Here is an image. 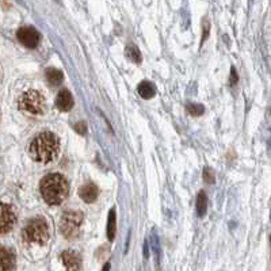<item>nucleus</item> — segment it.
<instances>
[{"instance_id": "1", "label": "nucleus", "mask_w": 271, "mask_h": 271, "mask_svg": "<svg viewBox=\"0 0 271 271\" xmlns=\"http://www.w3.org/2000/svg\"><path fill=\"white\" fill-rule=\"evenodd\" d=\"M59 137L52 132H42L30 144V156L40 163H49L59 154Z\"/></svg>"}, {"instance_id": "2", "label": "nucleus", "mask_w": 271, "mask_h": 271, "mask_svg": "<svg viewBox=\"0 0 271 271\" xmlns=\"http://www.w3.org/2000/svg\"><path fill=\"white\" fill-rule=\"evenodd\" d=\"M69 191L68 181L61 174H49L41 181V194L49 205H59Z\"/></svg>"}, {"instance_id": "3", "label": "nucleus", "mask_w": 271, "mask_h": 271, "mask_svg": "<svg viewBox=\"0 0 271 271\" xmlns=\"http://www.w3.org/2000/svg\"><path fill=\"white\" fill-rule=\"evenodd\" d=\"M24 242L30 244H44L49 239V228L47 223L41 217L33 218L26 224L22 232Z\"/></svg>"}, {"instance_id": "4", "label": "nucleus", "mask_w": 271, "mask_h": 271, "mask_svg": "<svg viewBox=\"0 0 271 271\" xmlns=\"http://www.w3.org/2000/svg\"><path fill=\"white\" fill-rule=\"evenodd\" d=\"M18 105L21 110H24L30 114H42L46 109L44 95L37 90H29L23 92L19 98Z\"/></svg>"}, {"instance_id": "5", "label": "nucleus", "mask_w": 271, "mask_h": 271, "mask_svg": "<svg viewBox=\"0 0 271 271\" xmlns=\"http://www.w3.org/2000/svg\"><path fill=\"white\" fill-rule=\"evenodd\" d=\"M83 223V214L76 210H68L63 214L61 221H60V230L64 237L67 239H75L80 228H82Z\"/></svg>"}, {"instance_id": "6", "label": "nucleus", "mask_w": 271, "mask_h": 271, "mask_svg": "<svg viewBox=\"0 0 271 271\" xmlns=\"http://www.w3.org/2000/svg\"><path fill=\"white\" fill-rule=\"evenodd\" d=\"M15 223H17V216L11 205L0 202V235L10 232Z\"/></svg>"}, {"instance_id": "7", "label": "nucleus", "mask_w": 271, "mask_h": 271, "mask_svg": "<svg viewBox=\"0 0 271 271\" xmlns=\"http://www.w3.org/2000/svg\"><path fill=\"white\" fill-rule=\"evenodd\" d=\"M17 36H18L19 42L23 44L24 46L27 47H37L38 44H40V40H41L40 33L34 27H30V26L21 27L18 30V34Z\"/></svg>"}, {"instance_id": "8", "label": "nucleus", "mask_w": 271, "mask_h": 271, "mask_svg": "<svg viewBox=\"0 0 271 271\" xmlns=\"http://www.w3.org/2000/svg\"><path fill=\"white\" fill-rule=\"evenodd\" d=\"M15 266H17L15 252L4 246H0V271H14Z\"/></svg>"}, {"instance_id": "9", "label": "nucleus", "mask_w": 271, "mask_h": 271, "mask_svg": "<svg viewBox=\"0 0 271 271\" xmlns=\"http://www.w3.org/2000/svg\"><path fill=\"white\" fill-rule=\"evenodd\" d=\"M61 260L69 271H79L82 267V256L75 251H64L61 253Z\"/></svg>"}, {"instance_id": "10", "label": "nucleus", "mask_w": 271, "mask_h": 271, "mask_svg": "<svg viewBox=\"0 0 271 271\" xmlns=\"http://www.w3.org/2000/svg\"><path fill=\"white\" fill-rule=\"evenodd\" d=\"M79 194H80V198H82L84 202L91 203V202H94V201L98 198V195H99V189H98V186L94 184V183H86L84 186L80 187Z\"/></svg>"}, {"instance_id": "11", "label": "nucleus", "mask_w": 271, "mask_h": 271, "mask_svg": "<svg viewBox=\"0 0 271 271\" xmlns=\"http://www.w3.org/2000/svg\"><path fill=\"white\" fill-rule=\"evenodd\" d=\"M56 105L61 112H69L73 107V98H72L71 92L68 90H61L57 95Z\"/></svg>"}, {"instance_id": "12", "label": "nucleus", "mask_w": 271, "mask_h": 271, "mask_svg": "<svg viewBox=\"0 0 271 271\" xmlns=\"http://www.w3.org/2000/svg\"><path fill=\"white\" fill-rule=\"evenodd\" d=\"M46 79L50 86H60L63 83L64 75H63V72L56 69V68H49V69H46Z\"/></svg>"}, {"instance_id": "13", "label": "nucleus", "mask_w": 271, "mask_h": 271, "mask_svg": "<svg viewBox=\"0 0 271 271\" xmlns=\"http://www.w3.org/2000/svg\"><path fill=\"white\" fill-rule=\"evenodd\" d=\"M138 94L144 99H151L155 95V86L151 82H141L138 84Z\"/></svg>"}, {"instance_id": "14", "label": "nucleus", "mask_w": 271, "mask_h": 271, "mask_svg": "<svg viewBox=\"0 0 271 271\" xmlns=\"http://www.w3.org/2000/svg\"><path fill=\"white\" fill-rule=\"evenodd\" d=\"M115 210L113 209L112 212L109 213V218H107V237L109 240L113 242L115 237Z\"/></svg>"}, {"instance_id": "15", "label": "nucleus", "mask_w": 271, "mask_h": 271, "mask_svg": "<svg viewBox=\"0 0 271 271\" xmlns=\"http://www.w3.org/2000/svg\"><path fill=\"white\" fill-rule=\"evenodd\" d=\"M207 210V197L205 194V191H200V194L197 197V213L200 214L201 217L205 216V213Z\"/></svg>"}, {"instance_id": "16", "label": "nucleus", "mask_w": 271, "mask_h": 271, "mask_svg": "<svg viewBox=\"0 0 271 271\" xmlns=\"http://www.w3.org/2000/svg\"><path fill=\"white\" fill-rule=\"evenodd\" d=\"M126 56L135 63H141V54H140V50L137 49L136 45H129L126 47Z\"/></svg>"}, {"instance_id": "17", "label": "nucleus", "mask_w": 271, "mask_h": 271, "mask_svg": "<svg viewBox=\"0 0 271 271\" xmlns=\"http://www.w3.org/2000/svg\"><path fill=\"white\" fill-rule=\"evenodd\" d=\"M187 112L191 114V115H201L203 113V107L201 105H195V103H190L187 106Z\"/></svg>"}, {"instance_id": "18", "label": "nucleus", "mask_w": 271, "mask_h": 271, "mask_svg": "<svg viewBox=\"0 0 271 271\" xmlns=\"http://www.w3.org/2000/svg\"><path fill=\"white\" fill-rule=\"evenodd\" d=\"M203 178H205V181L209 183L214 182V175H213L212 170H209V168H205V171H203Z\"/></svg>"}, {"instance_id": "19", "label": "nucleus", "mask_w": 271, "mask_h": 271, "mask_svg": "<svg viewBox=\"0 0 271 271\" xmlns=\"http://www.w3.org/2000/svg\"><path fill=\"white\" fill-rule=\"evenodd\" d=\"M75 129H76V132H79L80 135H84V133H86V130H87V128H86V125L83 124V122H79V124L75 126Z\"/></svg>"}, {"instance_id": "20", "label": "nucleus", "mask_w": 271, "mask_h": 271, "mask_svg": "<svg viewBox=\"0 0 271 271\" xmlns=\"http://www.w3.org/2000/svg\"><path fill=\"white\" fill-rule=\"evenodd\" d=\"M236 80H237V75H236V71H235V68H232V84H235Z\"/></svg>"}, {"instance_id": "21", "label": "nucleus", "mask_w": 271, "mask_h": 271, "mask_svg": "<svg viewBox=\"0 0 271 271\" xmlns=\"http://www.w3.org/2000/svg\"><path fill=\"white\" fill-rule=\"evenodd\" d=\"M102 271H110V263H106V265L103 266V270Z\"/></svg>"}]
</instances>
